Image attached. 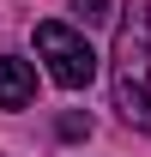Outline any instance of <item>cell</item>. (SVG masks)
Instances as JSON below:
<instances>
[{
  "label": "cell",
  "instance_id": "obj_1",
  "mask_svg": "<svg viewBox=\"0 0 151 157\" xmlns=\"http://www.w3.org/2000/svg\"><path fill=\"white\" fill-rule=\"evenodd\" d=\"M115 109L127 127L151 133V0H127L115 24V55H109Z\"/></svg>",
  "mask_w": 151,
  "mask_h": 157
},
{
  "label": "cell",
  "instance_id": "obj_2",
  "mask_svg": "<svg viewBox=\"0 0 151 157\" xmlns=\"http://www.w3.org/2000/svg\"><path fill=\"white\" fill-rule=\"evenodd\" d=\"M37 55L48 60V78H55L60 91H85L97 78V55H91V42L79 36L73 24H37Z\"/></svg>",
  "mask_w": 151,
  "mask_h": 157
},
{
  "label": "cell",
  "instance_id": "obj_3",
  "mask_svg": "<svg viewBox=\"0 0 151 157\" xmlns=\"http://www.w3.org/2000/svg\"><path fill=\"white\" fill-rule=\"evenodd\" d=\"M30 97H37V67L0 55V109H30Z\"/></svg>",
  "mask_w": 151,
  "mask_h": 157
},
{
  "label": "cell",
  "instance_id": "obj_4",
  "mask_svg": "<svg viewBox=\"0 0 151 157\" xmlns=\"http://www.w3.org/2000/svg\"><path fill=\"white\" fill-rule=\"evenodd\" d=\"M73 6H79L85 24H103V18H109V0H73Z\"/></svg>",
  "mask_w": 151,
  "mask_h": 157
},
{
  "label": "cell",
  "instance_id": "obj_5",
  "mask_svg": "<svg viewBox=\"0 0 151 157\" xmlns=\"http://www.w3.org/2000/svg\"><path fill=\"white\" fill-rule=\"evenodd\" d=\"M79 133H91V121L85 115H60V139H79Z\"/></svg>",
  "mask_w": 151,
  "mask_h": 157
}]
</instances>
